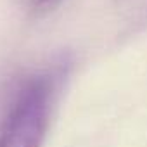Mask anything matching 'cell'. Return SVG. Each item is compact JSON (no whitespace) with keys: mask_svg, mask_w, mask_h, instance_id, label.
I'll return each mask as SVG.
<instances>
[{"mask_svg":"<svg viewBox=\"0 0 147 147\" xmlns=\"http://www.w3.org/2000/svg\"><path fill=\"white\" fill-rule=\"evenodd\" d=\"M52 80L36 76L19 92L0 131V147H40L49 126Z\"/></svg>","mask_w":147,"mask_h":147,"instance_id":"1","label":"cell"},{"mask_svg":"<svg viewBox=\"0 0 147 147\" xmlns=\"http://www.w3.org/2000/svg\"><path fill=\"white\" fill-rule=\"evenodd\" d=\"M61 0H31V7L38 12H45V11H50L54 9Z\"/></svg>","mask_w":147,"mask_h":147,"instance_id":"2","label":"cell"}]
</instances>
